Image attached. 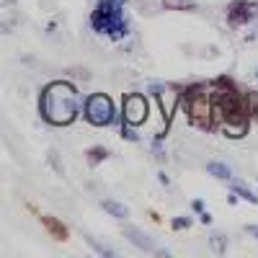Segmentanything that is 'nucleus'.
Wrapping results in <instances>:
<instances>
[{
  "instance_id": "nucleus-2",
  "label": "nucleus",
  "mask_w": 258,
  "mask_h": 258,
  "mask_svg": "<svg viewBox=\"0 0 258 258\" xmlns=\"http://www.w3.org/2000/svg\"><path fill=\"white\" fill-rule=\"evenodd\" d=\"M39 114L54 126H68L78 116V91L70 83L54 80L39 96Z\"/></svg>"
},
{
  "instance_id": "nucleus-15",
  "label": "nucleus",
  "mask_w": 258,
  "mask_h": 258,
  "mask_svg": "<svg viewBox=\"0 0 258 258\" xmlns=\"http://www.w3.org/2000/svg\"><path fill=\"white\" fill-rule=\"evenodd\" d=\"M191 225V220H173V227L176 230H181V227H188Z\"/></svg>"
},
{
  "instance_id": "nucleus-3",
  "label": "nucleus",
  "mask_w": 258,
  "mask_h": 258,
  "mask_svg": "<svg viewBox=\"0 0 258 258\" xmlns=\"http://www.w3.org/2000/svg\"><path fill=\"white\" fill-rule=\"evenodd\" d=\"M181 101L186 103V114L191 126L204 129V132H212L217 129V114H214V101H212V88L204 83L188 85L181 93Z\"/></svg>"
},
{
  "instance_id": "nucleus-8",
  "label": "nucleus",
  "mask_w": 258,
  "mask_h": 258,
  "mask_svg": "<svg viewBox=\"0 0 258 258\" xmlns=\"http://www.w3.org/2000/svg\"><path fill=\"white\" fill-rule=\"evenodd\" d=\"M39 220H41V227L49 232V238H54V240H59V243H64V240L70 238V230L64 227L57 217H52V214H39Z\"/></svg>"
},
{
  "instance_id": "nucleus-14",
  "label": "nucleus",
  "mask_w": 258,
  "mask_h": 258,
  "mask_svg": "<svg viewBox=\"0 0 258 258\" xmlns=\"http://www.w3.org/2000/svg\"><path fill=\"white\" fill-rule=\"evenodd\" d=\"M235 194H240L243 199H248V202H253V204L258 202V197H255V194H253V191H248V188H243V186H235Z\"/></svg>"
},
{
  "instance_id": "nucleus-5",
  "label": "nucleus",
  "mask_w": 258,
  "mask_h": 258,
  "mask_svg": "<svg viewBox=\"0 0 258 258\" xmlns=\"http://www.w3.org/2000/svg\"><path fill=\"white\" fill-rule=\"evenodd\" d=\"M83 116L93 126H109L114 121V101L106 93H91L83 101Z\"/></svg>"
},
{
  "instance_id": "nucleus-12",
  "label": "nucleus",
  "mask_w": 258,
  "mask_h": 258,
  "mask_svg": "<svg viewBox=\"0 0 258 258\" xmlns=\"http://www.w3.org/2000/svg\"><path fill=\"white\" fill-rule=\"evenodd\" d=\"M85 155H88V163H91V165H98V163H103L106 158H109V150L98 145V147H91Z\"/></svg>"
},
{
  "instance_id": "nucleus-4",
  "label": "nucleus",
  "mask_w": 258,
  "mask_h": 258,
  "mask_svg": "<svg viewBox=\"0 0 258 258\" xmlns=\"http://www.w3.org/2000/svg\"><path fill=\"white\" fill-rule=\"evenodd\" d=\"M91 26H93V31L111 36V39L126 36L129 24L124 16V0H98L91 13Z\"/></svg>"
},
{
  "instance_id": "nucleus-6",
  "label": "nucleus",
  "mask_w": 258,
  "mask_h": 258,
  "mask_svg": "<svg viewBox=\"0 0 258 258\" xmlns=\"http://www.w3.org/2000/svg\"><path fill=\"white\" fill-rule=\"evenodd\" d=\"M121 111H124V124L129 126H140L145 119H147V98L142 93H126L124 96V103H121Z\"/></svg>"
},
{
  "instance_id": "nucleus-13",
  "label": "nucleus",
  "mask_w": 258,
  "mask_h": 258,
  "mask_svg": "<svg viewBox=\"0 0 258 258\" xmlns=\"http://www.w3.org/2000/svg\"><path fill=\"white\" fill-rule=\"evenodd\" d=\"M207 170H209L212 176H217V178H230V168L222 165V163H209Z\"/></svg>"
},
{
  "instance_id": "nucleus-11",
  "label": "nucleus",
  "mask_w": 258,
  "mask_h": 258,
  "mask_svg": "<svg viewBox=\"0 0 258 258\" xmlns=\"http://www.w3.org/2000/svg\"><path fill=\"white\" fill-rule=\"evenodd\" d=\"M101 207L109 212V214H114L116 220H124L126 214H129V209L126 207H121V204H116V202H111V199H106V202H101Z\"/></svg>"
},
{
  "instance_id": "nucleus-16",
  "label": "nucleus",
  "mask_w": 258,
  "mask_h": 258,
  "mask_svg": "<svg viewBox=\"0 0 258 258\" xmlns=\"http://www.w3.org/2000/svg\"><path fill=\"white\" fill-rule=\"evenodd\" d=\"M248 232H250V235H255V238H258V227H248Z\"/></svg>"
},
{
  "instance_id": "nucleus-10",
  "label": "nucleus",
  "mask_w": 258,
  "mask_h": 258,
  "mask_svg": "<svg viewBox=\"0 0 258 258\" xmlns=\"http://www.w3.org/2000/svg\"><path fill=\"white\" fill-rule=\"evenodd\" d=\"M165 11H197V0H163Z\"/></svg>"
},
{
  "instance_id": "nucleus-1",
  "label": "nucleus",
  "mask_w": 258,
  "mask_h": 258,
  "mask_svg": "<svg viewBox=\"0 0 258 258\" xmlns=\"http://www.w3.org/2000/svg\"><path fill=\"white\" fill-rule=\"evenodd\" d=\"M212 101L222 132L230 137H245L253 116L250 93H243L230 78H217L212 85Z\"/></svg>"
},
{
  "instance_id": "nucleus-9",
  "label": "nucleus",
  "mask_w": 258,
  "mask_h": 258,
  "mask_svg": "<svg viewBox=\"0 0 258 258\" xmlns=\"http://www.w3.org/2000/svg\"><path fill=\"white\" fill-rule=\"evenodd\" d=\"M124 235H126V238L132 240L137 248H142V250H153V243H150V240L145 238V235H142L137 227H124Z\"/></svg>"
},
{
  "instance_id": "nucleus-7",
  "label": "nucleus",
  "mask_w": 258,
  "mask_h": 258,
  "mask_svg": "<svg viewBox=\"0 0 258 258\" xmlns=\"http://www.w3.org/2000/svg\"><path fill=\"white\" fill-rule=\"evenodd\" d=\"M253 18H258V3H253V0H232L227 6V24L230 26H245Z\"/></svg>"
}]
</instances>
